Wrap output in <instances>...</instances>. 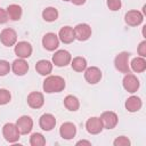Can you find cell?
<instances>
[{"label": "cell", "instance_id": "5bb4252c", "mask_svg": "<svg viewBox=\"0 0 146 146\" xmlns=\"http://www.w3.org/2000/svg\"><path fill=\"white\" fill-rule=\"evenodd\" d=\"M124 21L130 26H138L143 23L144 15L139 10H129L124 16Z\"/></svg>", "mask_w": 146, "mask_h": 146}, {"label": "cell", "instance_id": "30bf717a", "mask_svg": "<svg viewBox=\"0 0 146 146\" xmlns=\"http://www.w3.org/2000/svg\"><path fill=\"white\" fill-rule=\"evenodd\" d=\"M75 39L79 41H87L91 36V27L87 23H80L74 27Z\"/></svg>", "mask_w": 146, "mask_h": 146}, {"label": "cell", "instance_id": "484cf974", "mask_svg": "<svg viewBox=\"0 0 146 146\" xmlns=\"http://www.w3.org/2000/svg\"><path fill=\"white\" fill-rule=\"evenodd\" d=\"M42 17L46 22H55L58 18V10L55 7H47L42 11Z\"/></svg>", "mask_w": 146, "mask_h": 146}, {"label": "cell", "instance_id": "7402d4cb", "mask_svg": "<svg viewBox=\"0 0 146 146\" xmlns=\"http://www.w3.org/2000/svg\"><path fill=\"white\" fill-rule=\"evenodd\" d=\"M130 66H131V70L136 73H141L146 70V60H145V57H135L131 63H129Z\"/></svg>", "mask_w": 146, "mask_h": 146}, {"label": "cell", "instance_id": "9c48e42d", "mask_svg": "<svg viewBox=\"0 0 146 146\" xmlns=\"http://www.w3.org/2000/svg\"><path fill=\"white\" fill-rule=\"evenodd\" d=\"M42 44L44 47V49H47L48 51H54L58 48L59 46V39H58V35L52 33V32H49V33H46L42 38Z\"/></svg>", "mask_w": 146, "mask_h": 146}, {"label": "cell", "instance_id": "e575fe53", "mask_svg": "<svg viewBox=\"0 0 146 146\" xmlns=\"http://www.w3.org/2000/svg\"><path fill=\"white\" fill-rule=\"evenodd\" d=\"M76 145H87V146H90L91 143L90 141H87V140H80L76 143Z\"/></svg>", "mask_w": 146, "mask_h": 146}, {"label": "cell", "instance_id": "d6986e66", "mask_svg": "<svg viewBox=\"0 0 146 146\" xmlns=\"http://www.w3.org/2000/svg\"><path fill=\"white\" fill-rule=\"evenodd\" d=\"M11 70L13 72L18 75V76H22V75H25L29 71V64L25 59L23 58H17L11 64Z\"/></svg>", "mask_w": 146, "mask_h": 146}, {"label": "cell", "instance_id": "836d02e7", "mask_svg": "<svg viewBox=\"0 0 146 146\" xmlns=\"http://www.w3.org/2000/svg\"><path fill=\"white\" fill-rule=\"evenodd\" d=\"M75 6H81V5H83L87 0H71Z\"/></svg>", "mask_w": 146, "mask_h": 146}, {"label": "cell", "instance_id": "4dcf8cb0", "mask_svg": "<svg viewBox=\"0 0 146 146\" xmlns=\"http://www.w3.org/2000/svg\"><path fill=\"white\" fill-rule=\"evenodd\" d=\"M113 144H114V146H129L131 143H130V140H129L128 137H125V136H120V137H117V138L113 141Z\"/></svg>", "mask_w": 146, "mask_h": 146}, {"label": "cell", "instance_id": "1f68e13d", "mask_svg": "<svg viewBox=\"0 0 146 146\" xmlns=\"http://www.w3.org/2000/svg\"><path fill=\"white\" fill-rule=\"evenodd\" d=\"M137 51H138V55H139L140 57H146V41H145V40L139 43Z\"/></svg>", "mask_w": 146, "mask_h": 146}, {"label": "cell", "instance_id": "ffe728a7", "mask_svg": "<svg viewBox=\"0 0 146 146\" xmlns=\"http://www.w3.org/2000/svg\"><path fill=\"white\" fill-rule=\"evenodd\" d=\"M35 70L40 75H49L52 71V63L47 59H41L35 64Z\"/></svg>", "mask_w": 146, "mask_h": 146}, {"label": "cell", "instance_id": "f1b7e54d", "mask_svg": "<svg viewBox=\"0 0 146 146\" xmlns=\"http://www.w3.org/2000/svg\"><path fill=\"white\" fill-rule=\"evenodd\" d=\"M10 70H11V65L9 64V62L5 59H0V76L7 75Z\"/></svg>", "mask_w": 146, "mask_h": 146}, {"label": "cell", "instance_id": "d6a6232c", "mask_svg": "<svg viewBox=\"0 0 146 146\" xmlns=\"http://www.w3.org/2000/svg\"><path fill=\"white\" fill-rule=\"evenodd\" d=\"M8 19H9V17H8L7 10L3 9V8H0V24H5V23H7Z\"/></svg>", "mask_w": 146, "mask_h": 146}, {"label": "cell", "instance_id": "ba28073f", "mask_svg": "<svg viewBox=\"0 0 146 146\" xmlns=\"http://www.w3.org/2000/svg\"><path fill=\"white\" fill-rule=\"evenodd\" d=\"M15 55L18 58H29L32 55V46L26 41H19L15 43Z\"/></svg>", "mask_w": 146, "mask_h": 146}, {"label": "cell", "instance_id": "7a4b0ae2", "mask_svg": "<svg viewBox=\"0 0 146 146\" xmlns=\"http://www.w3.org/2000/svg\"><path fill=\"white\" fill-rule=\"evenodd\" d=\"M129 58L130 54L127 51H122L119 55H116L114 59V66L115 68L121 72V73H129L130 72V66H129Z\"/></svg>", "mask_w": 146, "mask_h": 146}, {"label": "cell", "instance_id": "6da1fadb", "mask_svg": "<svg viewBox=\"0 0 146 146\" xmlns=\"http://www.w3.org/2000/svg\"><path fill=\"white\" fill-rule=\"evenodd\" d=\"M65 80L59 75H49L43 81V91L48 94L52 92H60L65 89Z\"/></svg>", "mask_w": 146, "mask_h": 146}, {"label": "cell", "instance_id": "d4e9b609", "mask_svg": "<svg viewBox=\"0 0 146 146\" xmlns=\"http://www.w3.org/2000/svg\"><path fill=\"white\" fill-rule=\"evenodd\" d=\"M70 64H71L72 68L76 72H83L87 68V60H86V58H83L81 56H78V57H74L73 59H71Z\"/></svg>", "mask_w": 146, "mask_h": 146}, {"label": "cell", "instance_id": "3957f363", "mask_svg": "<svg viewBox=\"0 0 146 146\" xmlns=\"http://www.w3.org/2000/svg\"><path fill=\"white\" fill-rule=\"evenodd\" d=\"M2 135L8 143H16L19 139V131L14 123H6L2 128Z\"/></svg>", "mask_w": 146, "mask_h": 146}, {"label": "cell", "instance_id": "52a82bcc", "mask_svg": "<svg viewBox=\"0 0 146 146\" xmlns=\"http://www.w3.org/2000/svg\"><path fill=\"white\" fill-rule=\"evenodd\" d=\"M71 54L67 51V50H57L54 56H52V64H55L56 66L58 67H63V66H66L71 63Z\"/></svg>", "mask_w": 146, "mask_h": 146}, {"label": "cell", "instance_id": "4316f807", "mask_svg": "<svg viewBox=\"0 0 146 146\" xmlns=\"http://www.w3.org/2000/svg\"><path fill=\"white\" fill-rule=\"evenodd\" d=\"M30 144H31V146H43V145H46V139L41 133L35 132L31 136Z\"/></svg>", "mask_w": 146, "mask_h": 146}, {"label": "cell", "instance_id": "d590c367", "mask_svg": "<svg viewBox=\"0 0 146 146\" xmlns=\"http://www.w3.org/2000/svg\"><path fill=\"white\" fill-rule=\"evenodd\" d=\"M63 1H71V0H63Z\"/></svg>", "mask_w": 146, "mask_h": 146}, {"label": "cell", "instance_id": "cb8c5ba5", "mask_svg": "<svg viewBox=\"0 0 146 146\" xmlns=\"http://www.w3.org/2000/svg\"><path fill=\"white\" fill-rule=\"evenodd\" d=\"M64 106H65L68 111L75 112V111H78L79 107H80V102H79V99H78L75 96H73V95H67V96L64 98Z\"/></svg>", "mask_w": 146, "mask_h": 146}, {"label": "cell", "instance_id": "44dd1931", "mask_svg": "<svg viewBox=\"0 0 146 146\" xmlns=\"http://www.w3.org/2000/svg\"><path fill=\"white\" fill-rule=\"evenodd\" d=\"M141 99L137 96H130L127 100H125V108L127 111L133 113V112H138L141 108Z\"/></svg>", "mask_w": 146, "mask_h": 146}, {"label": "cell", "instance_id": "8fae6325", "mask_svg": "<svg viewBox=\"0 0 146 146\" xmlns=\"http://www.w3.org/2000/svg\"><path fill=\"white\" fill-rule=\"evenodd\" d=\"M16 127L21 135H27L33 128V120L27 115H23L16 121Z\"/></svg>", "mask_w": 146, "mask_h": 146}, {"label": "cell", "instance_id": "e0dca14e", "mask_svg": "<svg viewBox=\"0 0 146 146\" xmlns=\"http://www.w3.org/2000/svg\"><path fill=\"white\" fill-rule=\"evenodd\" d=\"M39 125L42 130L44 131H50L55 128L56 125V119L52 114L50 113H46L43 115H41L40 120H39Z\"/></svg>", "mask_w": 146, "mask_h": 146}, {"label": "cell", "instance_id": "603a6c76", "mask_svg": "<svg viewBox=\"0 0 146 146\" xmlns=\"http://www.w3.org/2000/svg\"><path fill=\"white\" fill-rule=\"evenodd\" d=\"M6 10H7L9 19H11V21H18L22 17V8H21L19 5L11 3V5H9L7 7Z\"/></svg>", "mask_w": 146, "mask_h": 146}, {"label": "cell", "instance_id": "7c38bea8", "mask_svg": "<svg viewBox=\"0 0 146 146\" xmlns=\"http://www.w3.org/2000/svg\"><path fill=\"white\" fill-rule=\"evenodd\" d=\"M84 79L90 84H96L102 79V71L96 66H90L84 70Z\"/></svg>", "mask_w": 146, "mask_h": 146}, {"label": "cell", "instance_id": "83f0119b", "mask_svg": "<svg viewBox=\"0 0 146 146\" xmlns=\"http://www.w3.org/2000/svg\"><path fill=\"white\" fill-rule=\"evenodd\" d=\"M11 95L7 89H0V105H6L10 102Z\"/></svg>", "mask_w": 146, "mask_h": 146}, {"label": "cell", "instance_id": "5b68a950", "mask_svg": "<svg viewBox=\"0 0 146 146\" xmlns=\"http://www.w3.org/2000/svg\"><path fill=\"white\" fill-rule=\"evenodd\" d=\"M0 41L6 47H11L17 42V33L15 30L7 27L3 29L0 33Z\"/></svg>", "mask_w": 146, "mask_h": 146}, {"label": "cell", "instance_id": "f546056e", "mask_svg": "<svg viewBox=\"0 0 146 146\" xmlns=\"http://www.w3.org/2000/svg\"><path fill=\"white\" fill-rule=\"evenodd\" d=\"M106 5H107V7H108L110 10L116 11V10H119L121 8L122 2H121V0H107L106 1Z\"/></svg>", "mask_w": 146, "mask_h": 146}, {"label": "cell", "instance_id": "2e32d148", "mask_svg": "<svg viewBox=\"0 0 146 146\" xmlns=\"http://www.w3.org/2000/svg\"><path fill=\"white\" fill-rule=\"evenodd\" d=\"M75 133H76V128L72 122H65L59 128V135L63 139H66V140L73 139Z\"/></svg>", "mask_w": 146, "mask_h": 146}, {"label": "cell", "instance_id": "ac0fdd59", "mask_svg": "<svg viewBox=\"0 0 146 146\" xmlns=\"http://www.w3.org/2000/svg\"><path fill=\"white\" fill-rule=\"evenodd\" d=\"M58 39L63 43H72L75 40V34H74V29L71 26H64L59 30L58 33Z\"/></svg>", "mask_w": 146, "mask_h": 146}, {"label": "cell", "instance_id": "277c9868", "mask_svg": "<svg viewBox=\"0 0 146 146\" xmlns=\"http://www.w3.org/2000/svg\"><path fill=\"white\" fill-rule=\"evenodd\" d=\"M122 84H123V88H124L128 92H130V94L136 92V91L139 89V86H140L139 80L137 79V76H136L135 74L130 73V72L124 75L123 81H122Z\"/></svg>", "mask_w": 146, "mask_h": 146}, {"label": "cell", "instance_id": "4fadbf2b", "mask_svg": "<svg viewBox=\"0 0 146 146\" xmlns=\"http://www.w3.org/2000/svg\"><path fill=\"white\" fill-rule=\"evenodd\" d=\"M86 129L91 135H98V133H100L103 131V129H104L103 123L100 121V117L92 116V117L88 119L87 122H86Z\"/></svg>", "mask_w": 146, "mask_h": 146}, {"label": "cell", "instance_id": "9a60e30c", "mask_svg": "<svg viewBox=\"0 0 146 146\" xmlns=\"http://www.w3.org/2000/svg\"><path fill=\"white\" fill-rule=\"evenodd\" d=\"M27 104L32 108H40L44 104V97L39 91H32L27 96Z\"/></svg>", "mask_w": 146, "mask_h": 146}, {"label": "cell", "instance_id": "8992f818", "mask_svg": "<svg viewBox=\"0 0 146 146\" xmlns=\"http://www.w3.org/2000/svg\"><path fill=\"white\" fill-rule=\"evenodd\" d=\"M100 121L103 123V127L105 129H114L119 122V117L116 115V113L112 112V111H106L104 113H102L100 115Z\"/></svg>", "mask_w": 146, "mask_h": 146}]
</instances>
